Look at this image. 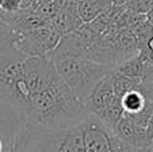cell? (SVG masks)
Instances as JSON below:
<instances>
[{
    "label": "cell",
    "instance_id": "d6986e66",
    "mask_svg": "<svg viewBox=\"0 0 153 152\" xmlns=\"http://www.w3.org/2000/svg\"><path fill=\"white\" fill-rule=\"evenodd\" d=\"M146 19H148V20H149V22H151V23L153 24V8H152L151 11H149L148 13H146Z\"/></svg>",
    "mask_w": 153,
    "mask_h": 152
},
{
    "label": "cell",
    "instance_id": "5b68a950",
    "mask_svg": "<svg viewBox=\"0 0 153 152\" xmlns=\"http://www.w3.org/2000/svg\"><path fill=\"white\" fill-rule=\"evenodd\" d=\"M61 38L58 32L48 26L35 27L19 32L16 47L27 57H50Z\"/></svg>",
    "mask_w": 153,
    "mask_h": 152
},
{
    "label": "cell",
    "instance_id": "2e32d148",
    "mask_svg": "<svg viewBox=\"0 0 153 152\" xmlns=\"http://www.w3.org/2000/svg\"><path fill=\"white\" fill-rule=\"evenodd\" d=\"M141 80L153 82V62L144 61V73H143V78Z\"/></svg>",
    "mask_w": 153,
    "mask_h": 152
},
{
    "label": "cell",
    "instance_id": "9c48e42d",
    "mask_svg": "<svg viewBox=\"0 0 153 152\" xmlns=\"http://www.w3.org/2000/svg\"><path fill=\"white\" fill-rule=\"evenodd\" d=\"M110 4L111 0H78V13L83 23H90Z\"/></svg>",
    "mask_w": 153,
    "mask_h": 152
},
{
    "label": "cell",
    "instance_id": "7c38bea8",
    "mask_svg": "<svg viewBox=\"0 0 153 152\" xmlns=\"http://www.w3.org/2000/svg\"><path fill=\"white\" fill-rule=\"evenodd\" d=\"M146 100H148V97L144 96L138 90V88L124 94L121 98V102H122V108L125 110V115H134V113L140 112L144 108V105H145Z\"/></svg>",
    "mask_w": 153,
    "mask_h": 152
},
{
    "label": "cell",
    "instance_id": "ffe728a7",
    "mask_svg": "<svg viewBox=\"0 0 153 152\" xmlns=\"http://www.w3.org/2000/svg\"><path fill=\"white\" fill-rule=\"evenodd\" d=\"M138 152H153V150H152L151 145H149V147H146V148H141V150H138Z\"/></svg>",
    "mask_w": 153,
    "mask_h": 152
},
{
    "label": "cell",
    "instance_id": "ba28073f",
    "mask_svg": "<svg viewBox=\"0 0 153 152\" xmlns=\"http://www.w3.org/2000/svg\"><path fill=\"white\" fill-rule=\"evenodd\" d=\"M114 132H116L117 136H118L121 140H124L125 143L130 144L132 147L137 148V150L146 148L152 144L148 139L146 128L134 124L128 116H125V115H124V117L120 120V123L117 124Z\"/></svg>",
    "mask_w": 153,
    "mask_h": 152
},
{
    "label": "cell",
    "instance_id": "4fadbf2b",
    "mask_svg": "<svg viewBox=\"0 0 153 152\" xmlns=\"http://www.w3.org/2000/svg\"><path fill=\"white\" fill-rule=\"evenodd\" d=\"M116 69L120 73L128 75V77H133V78H143V73H144V59L140 55V53L136 55L130 57V58L122 61L120 65H117Z\"/></svg>",
    "mask_w": 153,
    "mask_h": 152
},
{
    "label": "cell",
    "instance_id": "7402d4cb",
    "mask_svg": "<svg viewBox=\"0 0 153 152\" xmlns=\"http://www.w3.org/2000/svg\"><path fill=\"white\" fill-rule=\"evenodd\" d=\"M1 5H3V0H0V8H1Z\"/></svg>",
    "mask_w": 153,
    "mask_h": 152
},
{
    "label": "cell",
    "instance_id": "5bb4252c",
    "mask_svg": "<svg viewBox=\"0 0 153 152\" xmlns=\"http://www.w3.org/2000/svg\"><path fill=\"white\" fill-rule=\"evenodd\" d=\"M125 7L136 13H148L153 8V0H130Z\"/></svg>",
    "mask_w": 153,
    "mask_h": 152
},
{
    "label": "cell",
    "instance_id": "7a4b0ae2",
    "mask_svg": "<svg viewBox=\"0 0 153 152\" xmlns=\"http://www.w3.org/2000/svg\"><path fill=\"white\" fill-rule=\"evenodd\" d=\"M81 123L58 129L20 127L13 144L22 152H86Z\"/></svg>",
    "mask_w": 153,
    "mask_h": 152
},
{
    "label": "cell",
    "instance_id": "52a82bcc",
    "mask_svg": "<svg viewBox=\"0 0 153 152\" xmlns=\"http://www.w3.org/2000/svg\"><path fill=\"white\" fill-rule=\"evenodd\" d=\"M116 93H114L113 88V80H111V74H106L100 82L97 83L87 100L85 101V108H86L89 115H94L100 117L103 113V110L108 108V105L114 98Z\"/></svg>",
    "mask_w": 153,
    "mask_h": 152
},
{
    "label": "cell",
    "instance_id": "30bf717a",
    "mask_svg": "<svg viewBox=\"0 0 153 152\" xmlns=\"http://www.w3.org/2000/svg\"><path fill=\"white\" fill-rule=\"evenodd\" d=\"M19 32L13 30L7 22L0 18V53L4 54H23L18 50L16 42Z\"/></svg>",
    "mask_w": 153,
    "mask_h": 152
},
{
    "label": "cell",
    "instance_id": "277c9868",
    "mask_svg": "<svg viewBox=\"0 0 153 152\" xmlns=\"http://www.w3.org/2000/svg\"><path fill=\"white\" fill-rule=\"evenodd\" d=\"M86 152H138L137 148L121 140L117 133L94 115L82 121Z\"/></svg>",
    "mask_w": 153,
    "mask_h": 152
},
{
    "label": "cell",
    "instance_id": "9a60e30c",
    "mask_svg": "<svg viewBox=\"0 0 153 152\" xmlns=\"http://www.w3.org/2000/svg\"><path fill=\"white\" fill-rule=\"evenodd\" d=\"M23 8V0H3L0 10L4 12H16Z\"/></svg>",
    "mask_w": 153,
    "mask_h": 152
},
{
    "label": "cell",
    "instance_id": "6da1fadb",
    "mask_svg": "<svg viewBox=\"0 0 153 152\" xmlns=\"http://www.w3.org/2000/svg\"><path fill=\"white\" fill-rule=\"evenodd\" d=\"M85 104L66 85L58 70L30 98L20 127L58 129L79 124L87 117Z\"/></svg>",
    "mask_w": 153,
    "mask_h": 152
},
{
    "label": "cell",
    "instance_id": "8fae6325",
    "mask_svg": "<svg viewBox=\"0 0 153 152\" xmlns=\"http://www.w3.org/2000/svg\"><path fill=\"white\" fill-rule=\"evenodd\" d=\"M111 74V80H113V88H114V93L116 96H118L120 98H122L124 94H126L128 92L133 90L138 86V83L141 82V78H133V77H128V75L120 73L116 67L110 70Z\"/></svg>",
    "mask_w": 153,
    "mask_h": 152
},
{
    "label": "cell",
    "instance_id": "3957f363",
    "mask_svg": "<svg viewBox=\"0 0 153 152\" xmlns=\"http://www.w3.org/2000/svg\"><path fill=\"white\" fill-rule=\"evenodd\" d=\"M53 61L62 80L83 104L97 83L113 69L110 65L79 57H67Z\"/></svg>",
    "mask_w": 153,
    "mask_h": 152
},
{
    "label": "cell",
    "instance_id": "e0dca14e",
    "mask_svg": "<svg viewBox=\"0 0 153 152\" xmlns=\"http://www.w3.org/2000/svg\"><path fill=\"white\" fill-rule=\"evenodd\" d=\"M146 133H148V139H149V142L153 143V115H152L151 120H149L148 125H146Z\"/></svg>",
    "mask_w": 153,
    "mask_h": 152
},
{
    "label": "cell",
    "instance_id": "44dd1931",
    "mask_svg": "<svg viewBox=\"0 0 153 152\" xmlns=\"http://www.w3.org/2000/svg\"><path fill=\"white\" fill-rule=\"evenodd\" d=\"M4 151H5L4 144H3V140H1V137H0V152H4Z\"/></svg>",
    "mask_w": 153,
    "mask_h": 152
},
{
    "label": "cell",
    "instance_id": "ac0fdd59",
    "mask_svg": "<svg viewBox=\"0 0 153 152\" xmlns=\"http://www.w3.org/2000/svg\"><path fill=\"white\" fill-rule=\"evenodd\" d=\"M130 0H111V3L116 5H126Z\"/></svg>",
    "mask_w": 153,
    "mask_h": 152
},
{
    "label": "cell",
    "instance_id": "8992f818",
    "mask_svg": "<svg viewBox=\"0 0 153 152\" xmlns=\"http://www.w3.org/2000/svg\"><path fill=\"white\" fill-rule=\"evenodd\" d=\"M83 24L78 13V0H63L55 13L48 18V27L61 37L79 28Z\"/></svg>",
    "mask_w": 153,
    "mask_h": 152
}]
</instances>
